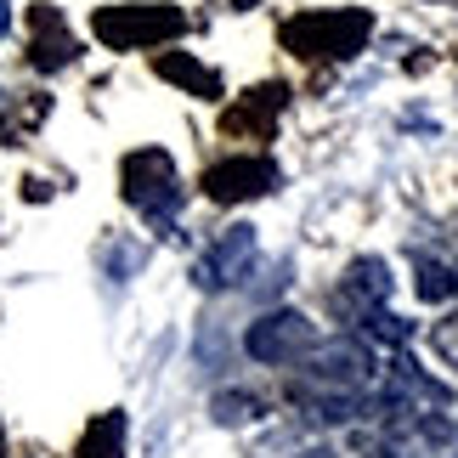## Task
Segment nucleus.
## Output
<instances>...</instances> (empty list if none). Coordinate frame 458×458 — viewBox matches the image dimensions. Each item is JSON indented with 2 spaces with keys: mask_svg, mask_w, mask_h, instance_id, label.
I'll list each match as a JSON object with an SVG mask.
<instances>
[{
  "mask_svg": "<svg viewBox=\"0 0 458 458\" xmlns=\"http://www.w3.org/2000/svg\"><path fill=\"white\" fill-rule=\"evenodd\" d=\"M368 34H374V17H368L362 6H340V12L289 17L277 40H284L294 57H306V63H351L368 46Z\"/></svg>",
  "mask_w": 458,
  "mask_h": 458,
  "instance_id": "f257e3e1",
  "label": "nucleus"
},
{
  "mask_svg": "<svg viewBox=\"0 0 458 458\" xmlns=\"http://www.w3.org/2000/svg\"><path fill=\"white\" fill-rule=\"evenodd\" d=\"M119 182H125V199L142 209L153 226H170L175 204H182V182H175V165L165 148H136L125 158V170H119Z\"/></svg>",
  "mask_w": 458,
  "mask_h": 458,
  "instance_id": "f03ea898",
  "label": "nucleus"
},
{
  "mask_svg": "<svg viewBox=\"0 0 458 458\" xmlns=\"http://www.w3.org/2000/svg\"><path fill=\"white\" fill-rule=\"evenodd\" d=\"M97 34L119 51H158L175 34H187V12L175 6H102L97 12Z\"/></svg>",
  "mask_w": 458,
  "mask_h": 458,
  "instance_id": "7ed1b4c3",
  "label": "nucleus"
},
{
  "mask_svg": "<svg viewBox=\"0 0 458 458\" xmlns=\"http://www.w3.org/2000/svg\"><path fill=\"white\" fill-rule=\"evenodd\" d=\"M199 187H204V199H216V204H250V199H267L277 187V165L267 153H233V158H221V165H209L199 175Z\"/></svg>",
  "mask_w": 458,
  "mask_h": 458,
  "instance_id": "20e7f679",
  "label": "nucleus"
},
{
  "mask_svg": "<svg viewBox=\"0 0 458 458\" xmlns=\"http://www.w3.org/2000/svg\"><path fill=\"white\" fill-rule=\"evenodd\" d=\"M311 345H317V328L301 311H267L260 323H250V334H243V351H250L255 362H272V368L301 362Z\"/></svg>",
  "mask_w": 458,
  "mask_h": 458,
  "instance_id": "39448f33",
  "label": "nucleus"
},
{
  "mask_svg": "<svg viewBox=\"0 0 458 458\" xmlns=\"http://www.w3.org/2000/svg\"><path fill=\"white\" fill-rule=\"evenodd\" d=\"M306 379L328 385V391H362L374 379V357L362 340H317L306 351Z\"/></svg>",
  "mask_w": 458,
  "mask_h": 458,
  "instance_id": "423d86ee",
  "label": "nucleus"
},
{
  "mask_svg": "<svg viewBox=\"0 0 458 458\" xmlns=\"http://www.w3.org/2000/svg\"><path fill=\"white\" fill-rule=\"evenodd\" d=\"M250 267H255V226H226L204 250V260L192 267V284L199 289H233L250 277Z\"/></svg>",
  "mask_w": 458,
  "mask_h": 458,
  "instance_id": "0eeeda50",
  "label": "nucleus"
},
{
  "mask_svg": "<svg viewBox=\"0 0 458 458\" xmlns=\"http://www.w3.org/2000/svg\"><path fill=\"white\" fill-rule=\"evenodd\" d=\"M284 102H289L284 85H255V91H243V102H233V108L221 114V125L233 136H255V142H267L272 125H277V114H284Z\"/></svg>",
  "mask_w": 458,
  "mask_h": 458,
  "instance_id": "6e6552de",
  "label": "nucleus"
},
{
  "mask_svg": "<svg viewBox=\"0 0 458 458\" xmlns=\"http://www.w3.org/2000/svg\"><path fill=\"white\" fill-rule=\"evenodd\" d=\"M153 74L170 80V85H182L187 97H204V102L226 97V85H221L216 68H204L199 57H187V51H158V57H153Z\"/></svg>",
  "mask_w": 458,
  "mask_h": 458,
  "instance_id": "1a4fd4ad",
  "label": "nucleus"
},
{
  "mask_svg": "<svg viewBox=\"0 0 458 458\" xmlns=\"http://www.w3.org/2000/svg\"><path fill=\"white\" fill-rule=\"evenodd\" d=\"M340 294L357 311H368V306H385L391 301V272H385V260H374V255H362V260H351L345 267V284H340Z\"/></svg>",
  "mask_w": 458,
  "mask_h": 458,
  "instance_id": "9d476101",
  "label": "nucleus"
},
{
  "mask_svg": "<svg viewBox=\"0 0 458 458\" xmlns=\"http://www.w3.org/2000/svg\"><path fill=\"white\" fill-rule=\"evenodd\" d=\"M125 436H131L125 413H97L91 425H85L74 458H125Z\"/></svg>",
  "mask_w": 458,
  "mask_h": 458,
  "instance_id": "9b49d317",
  "label": "nucleus"
},
{
  "mask_svg": "<svg viewBox=\"0 0 458 458\" xmlns=\"http://www.w3.org/2000/svg\"><path fill=\"white\" fill-rule=\"evenodd\" d=\"M267 413V402H260L255 391H221L216 396V419L221 425H250V419Z\"/></svg>",
  "mask_w": 458,
  "mask_h": 458,
  "instance_id": "f8f14e48",
  "label": "nucleus"
},
{
  "mask_svg": "<svg viewBox=\"0 0 458 458\" xmlns=\"http://www.w3.org/2000/svg\"><path fill=\"white\" fill-rule=\"evenodd\" d=\"M458 294V277L447 267H436V260H419V301H430V306H442Z\"/></svg>",
  "mask_w": 458,
  "mask_h": 458,
  "instance_id": "ddd939ff",
  "label": "nucleus"
},
{
  "mask_svg": "<svg viewBox=\"0 0 458 458\" xmlns=\"http://www.w3.org/2000/svg\"><path fill=\"white\" fill-rule=\"evenodd\" d=\"M301 458H334V453H328V447H311V453H301Z\"/></svg>",
  "mask_w": 458,
  "mask_h": 458,
  "instance_id": "4468645a",
  "label": "nucleus"
},
{
  "mask_svg": "<svg viewBox=\"0 0 458 458\" xmlns=\"http://www.w3.org/2000/svg\"><path fill=\"white\" fill-rule=\"evenodd\" d=\"M233 6H238V12H250V6H260V0H233Z\"/></svg>",
  "mask_w": 458,
  "mask_h": 458,
  "instance_id": "2eb2a0df",
  "label": "nucleus"
},
{
  "mask_svg": "<svg viewBox=\"0 0 458 458\" xmlns=\"http://www.w3.org/2000/svg\"><path fill=\"white\" fill-rule=\"evenodd\" d=\"M0 34H6V0H0Z\"/></svg>",
  "mask_w": 458,
  "mask_h": 458,
  "instance_id": "dca6fc26",
  "label": "nucleus"
},
{
  "mask_svg": "<svg viewBox=\"0 0 458 458\" xmlns=\"http://www.w3.org/2000/svg\"><path fill=\"white\" fill-rule=\"evenodd\" d=\"M0 458H6V430H0Z\"/></svg>",
  "mask_w": 458,
  "mask_h": 458,
  "instance_id": "f3484780",
  "label": "nucleus"
}]
</instances>
